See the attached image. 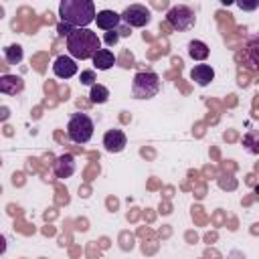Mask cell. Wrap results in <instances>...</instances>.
<instances>
[{"mask_svg":"<svg viewBox=\"0 0 259 259\" xmlns=\"http://www.w3.org/2000/svg\"><path fill=\"white\" fill-rule=\"evenodd\" d=\"M188 55L194 61H204L208 57V47L202 40H190L188 42Z\"/></svg>","mask_w":259,"mask_h":259,"instance_id":"5bb4252c","label":"cell"},{"mask_svg":"<svg viewBox=\"0 0 259 259\" xmlns=\"http://www.w3.org/2000/svg\"><path fill=\"white\" fill-rule=\"evenodd\" d=\"M99 49H101V38L91 28H75L67 36V51L75 61L93 59Z\"/></svg>","mask_w":259,"mask_h":259,"instance_id":"7a4b0ae2","label":"cell"},{"mask_svg":"<svg viewBox=\"0 0 259 259\" xmlns=\"http://www.w3.org/2000/svg\"><path fill=\"white\" fill-rule=\"evenodd\" d=\"M89 97H91L93 103H105V101L109 99V89H107L105 85L95 83V85L91 87V91H89Z\"/></svg>","mask_w":259,"mask_h":259,"instance_id":"2e32d148","label":"cell"},{"mask_svg":"<svg viewBox=\"0 0 259 259\" xmlns=\"http://www.w3.org/2000/svg\"><path fill=\"white\" fill-rule=\"evenodd\" d=\"M117 38H119V30H111V32L105 34V42H107V45H115Z\"/></svg>","mask_w":259,"mask_h":259,"instance_id":"7402d4cb","label":"cell"},{"mask_svg":"<svg viewBox=\"0 0 259 259\" xmlns=\"http://www.w3.org/2000/svg\"><path fill=\"white\" fill-rule=\"evenodd\" d=\"M4 59L8 65H18L22 61V47L20 45H10L4 49Z\"/></svg>","mask_w":259,"mask_h":259,"instance_id":"9a60e30c","label":"cell"},{"mask_svg":"<svg viewBox=\"0 0 259 259\" xmlns=\"http://www.w3.org/2000/svg\"><path fill=\"white\" fill-rule=\"evenodd\" d=\"M166 20L174 30H190L194 26V10L190 6L184 4H176L170 6V10L166 12Z\"/></svg>","mask_w":259,"mask_h":259,"instance_id":"5b68a950","label":"cell"},{"mask_svg":"<svg viewBox=\"0 0 259 259\" xmlns=\"http://www.w3.org/2000/svg\"><path fill=\"white\" fill-rule=\"evenodd\" d=\"M91 61H93V65H95L97 71H107V69H111L115 65V55L109 49H99Z\"/></svg>","mask_w":259,"mask_h":259,"instance_id":"7c38bea8","label":"cell"},{"mask_svg":"<svg viewBox=\"0 0 259 259\" xmlns=\"http://www.w3.org/2000/svg\"><path fill=\"white\" fill-rule=\"evenodd\" d=\"M95 123L87 113H73L67 121V138L75 144H87L93 138Z\"/></svg>","mask_w":259,"mask_h":259,"instance_id":"3957f363","label":"cell"},{"mask_svg":"<svg viewBox=\"0 0 259 259\" xmlns=\"http://www.w3.org/2000/svg\"><path fill=\"white\" fill-rule=\"evenodd\" d=\"M247 55H249V61H251L255 67H259V36H255V38L249 42Z\"/></svg>","mask_w":259,"mask_h":259,"instance_id":"ac0fdd59","label":"cell"},{"mask_svg":"<svg viewBox=\"0 0 259 259\" xmlns=\"http://www.w3.org/2000/svg\"><path fill=\"white\" fill-rule=\"evenodd\" d=\"M77 71H79V67H77V61H75L73 57L61 55V57H57L55 63H53V73H55V77H59V79H71L73 75H77Z\"/></svg>","mask_w":259,"mask_h":259,"instance_id":"52a82bcc","label":"cell"},{"mask_svg":"<svg viewBox=\"0 0 259 259\" xmlns=\"http://www.w3.org/2000/svg\"><path fill=\"white\" fill-rule=\"evenodd\" d=\"M8 117V109L6 107H2V119H6Z\"/></svg>","mask_w":259,"mask_h":259,"instance_id":"603a6c76","label":"cell"},{"mask_svg":"<svg viewBox=\"0 0 259 259\" xmlns=\"http://www.w3.org/2000/svg\"><path fill=\"white\" fill-rule=\"evenodd\" d=\"M95 22H97V26L101 28V30H117L119 28V24H121V14H117V12H113V10H109V8H105V10H99L97 12V16H95Z\"/></svg>","mask_w":259,"mask_h":259,"instance_id":"9c48e42d","label":"cell"},{"mask_svg":"<svg viewBox=\"0 0 259 259\" xmlns=\"http://www.w3.org/2000/svg\"><path fill=\"white\" fill-rule=\"evenodd\" d=\"M75 168H77V164H75V158L71 154L59 156L57 162L53 164V170H55V176L57 178H69V176H73L75 174Z\"/></svg>","mask_w":259,"mask_h":259,"instance_id":"30bf717a","label":"cell"},{"mask_svg":"<svg viewBox=\"0 0 259 259\" xmlns=\"http://www.w3.org/2000/svg\"><path fill=\"white\" fill-rule=\"evenodd\" d=\"M121 22L125 26H136V28H142L150 22V10L144 6V4H130L125 6V10L121 12Z\"/></svg>","mask_w":259,"mask_h":259,"instance_id":"8992f818","label":"cell"},{"mask_svg":"<svg viewBox=\"0 0 259 259\" xmlns=\"http://www.w3.org/2000/svg\"><path fill=\"white\" fill-rule=\"evenodd\" d=\"M160 91V77L154 71H140L132 79V95L136 99H152Z\"/></svg>","mask_w":259,"mask_h":259,"instance_id":"277c9868","label":"cell"},{"mask_svg":"<svg viewBox=\"0 0 259 259\" xmlns=\"http://www.w3.org/2000/svg\"><path fill=\"white\" fill-rule=\"evenodd\" d=\"M190 79H192L196 85L206 87V85L214 79V69H212L210 65H206V63L194 65V67H192V71H190Z\"/></svg>","mask_w":259,"mask_h":259,"instance_id":"8fae6325","label":"cell"},{"mask_svg":"<svg viewBox=\"0 0 259 259\" xmlns=\"http://www.w3.org/2000/svg\"><path fill=\"white\" fill-rule=\"evenodd\" d=\"M243 146L251 154H259V132H247L243 136Z\"/></svg>","mask_w":259,"mask_h":259,"instance_id":"e0dca14e","label":"cell"},{"mask_svg":"<svg viewBox=\"0 0 259 259\" xmlns=\"http://www.w3.org/2000/svg\"><path fill=\"white\" fill-rule=\"evenodd\" d=\"M61 22L69 24L71 28H87L95 22V4L91 0H63L59 4Z\"/></svg>","mask_w":259,"mask_h":259,"instance_id":"6da1fadb","label":"cell"},{"mask_svg":"<svg viewBox=\"0 0 259 259\" xmlns=\"http://www.w3.org/2000/svg\"><path fill=\"white\" fill-rule=\"evenodd\" d=\"M237 6H239L241 10H255V8H259V0H253V2L241 0V2H237Z\"/></svg>","mask_w":259,"mask_h":259,"instance_id":"ffe728a7","label":"cell"},{"mask_svg":"<svg viewBox=\"0 0 259 259\" xmlns=\"http://www.w3.org/2000/svg\"><path fill=\"white\" fill-rule=\"evenodd\" d=\"M127 146V138L121 130H109L103 134V148L109 154H119Z\"/></svg>","mask_w":259,"mask_h":259,"instance_id":"ba28073f","label":"cell"},{"mask_svg":"<svg viewBox=\"0 0 259 259\" xmlns=\"http://www.w3.org/2000/svg\"><path fill=\"white\" fill-rule=\"evenodd\" d=\"M73 30H75V28H71V26H69V24H65V22H59V24H57V32H59V34H63L65 38H67Z\"/></svg>","mask_w":259,"mask_h":259,"instance_id":"44dd1931","label":"cell"},{"mask_svg":"<svg viewBox=\"0 0 259 259\" xmlns=\"http://www.w3.org/2000/svg\"><path fill=\"white\" fill-rule=\"evenodd\" d=\"M79 81H81V85H89V87H93V85H95V71H93V69H85V71H81Z\"/></svg>","mask_w":259,"mask_h":259,"instance_id":"d6986e66","label":"cell"},{"mask_svg":"<svg viewBox=\"0 0 259 259\" xmlns=\"http://www.w3.org/2000/svg\"><path fill=\"white\" fill-rule=\"evenodd\" d=\"M22 89H24V83H22V79L16 77V75H4V77L0 79V91H2L4 95H16V93H20Z\"/></svg>","mask_w":259,"mask_h":259,"instance_id":"4fadbf2b","label":"cell"}]
</instances>
